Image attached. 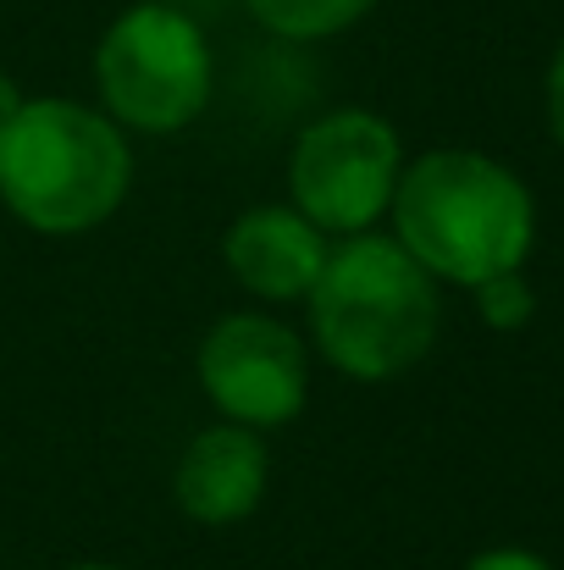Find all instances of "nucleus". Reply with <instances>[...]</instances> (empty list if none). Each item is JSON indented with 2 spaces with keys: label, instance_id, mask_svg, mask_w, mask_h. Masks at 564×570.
Returning <instances> with one entry per match:
<instances>
[{
  "label": "nucleus",
  "instance_id": "1",
  "mask_svg": "<svg viewBox=\"0 0 564 570\" xmlns=\"http://www.w3.org/2000/svg\"><path fill=\"white\" fill-rule=\"evenodd\" d=\"M393 238L454 288H476L526 266L537 244V199L515 167L482 150H426L404 161L387 205Z\"/></svg>",
  "mask_w": 564,
  "mask_h": 570
},
{
  "label": "nucleus",
  "instance_id": "2",
  "mask_svg": "<svg viewBox=\"0 0 564 570\" xmlns=\"http://www.w3.org/2000/svg\"><path fill=\"white\" fill-rule=\"evenodd\" d=\"M310 350L349 382H393L415 372L443 327L437 277L393 238H333L316 288L305 294Z\"/></svg>",
  "mask_w": 564,
  "mask_h": 570
},
{
  "label": "nucleus",
  "instance_id": "3",
  "mask_svg": "<svg viewBox=\"0 0 564 570\" xmlns=\"http://www.w3.org/2000/svg\"><path fill=\"white\" fill-rule=\"evenodd\" d=\"M133 189L128 134L83 100L22 95L0 122V205L44 238L106 227Z\"/></svg>",
  "mask_w": 564,
  "mask_h": 570
},
{
  "label": "nucleus",
  "instance_id": "4",
  "mask_svg": "<svg viewBox=\"0 0 564 570\" xmlns=\"http://www.w3.org/2000/svg\"><path fill=\"white\" fill-rule=\"evenodd\" d=\"M95 89L100 111L122 134L167 139L199 122L216 89V56L205 28L167 6V0H139L111 17V28L95 45Z\"/></svg>",
  "mask_w": 564,
  "mask_h": 570
},
{
  "label": "nucleus",
  "instance_id": "5",
  "mask_svg": "<svg viewBox=\"0 0 564 570\" xmlns=\"http://www.w3.org/2000/svg\"><path fill=\"white\" fill-rule=\"evenodd\" d=\"M404 139L398 128L366 111L338 106L299 128L288 150V205L305 210L327 238H355L387 222V205L404 173Z\"/></svg>",
  "mask_w": 564,
  "mask_h": 570
},
{
  "label": "nucleus",
  "instance_id": "6",
  "mask_svg": "<svg viewBox=\"0 0 564 570\" xmlns=\"http://www.w3.org/2000/svg\"><path fill=\"white\" fill-rule=\"evenodd\" d=\"M194 382L216 421L277 432L310 404V344L271 311H232L199 338Z\"/></svg>",
  "mask_w": 564,
  "mask_h": 570
},
{
  "label": "nucleus",
  "instance_id": "7",
  "mask_svg": "<svg viewBox=\"0 0 564 570\" xmlns=\"http://www.w3.org/2000/svg\"><path fill=\"white\" fill-rule=\"evenodd\" d=\"M327 249L333 238L288 199L249 205L221 233V261L232 283L260 305H305V294L316 288L327 266Z\"/></svg>",
  "mask_w": 564,
  "mask_h": 570
},
{
  "label": "nucleus",
  "instance_id": "8",
  "mask_svg": "<svg viewBox=\"0 0 564 570\" xmlns=\"http://www.w3.org/2000/svg\"><path fill=\"white\" fill-rule=\"evenodd\" d=\"M271 488V449L266 432L238 426V421H210L199 426L178 454L172 471V499L194 527H238L260 510Z\"/></svg>",
  "mask_w": 564,
  "mask_h": 570
},
{
  "label": "nucleus",
  "instance_id": "9",
  "mask_svg": "<svg viewBox=\"0 0 564 570\" xmlns=\"http://www.w3.org/2000/svg\"><path fill=\"white\" fill-rule=\"evenodd\" d=\"M382 0H244V11L277 33V39H294V45H316V39H333V33H349L355 22H366Z\"/></svg>",
  "mask_w": 564,
  "mask_h": 570
},
{
  "label": "nucleus",
  "instance_id": "10",
  "mask_svg": "<svg viewBox=\"0 0 564 570\" xmlns=\"http://www.w3.org/2000/svg\"><path fill=\"white\" fill-rule=\"evenodd\" d=\"M471 299H476V316H482L493 333H521V327L537 316V294H532L526 266H515V272H498V277L476 283V288H471Z\"/></svg>",
  "mask_w": 564,
  "mask_h": 570
},
{
  "label": "nucleus",
  "instance_id": "11",
  "mask_svg": "<svg viewBox=\"0 0 564 570\" xmlns=\"http://www.w3.org/2000/svg\"><path fill=\"white\" fill-rule=\"evenodd\" d=\"M465 570H554L537 549H515V543H504V549H482V554H471Z\"/></svg>",
  "mask_w": 564,
  "mask_h": 570
},
{
  "label": "nucleus",
  "instance_id": "12",
  "mask_svg": "<svg viewBox=\"0 0 564 570\" xmlns=\"http://www.w3.org/2000/svg\"><path fill=\"white\" fill-rule=\"evenodd\" d=\"M543 100H548V134L560 139V150H564V45L554 50V61H548V83H543Z\"/></svg>",
  "mask_w": 564,
  "mask_h": 570
},
{
  "label": "nucleus",
  "instance_id": "13",
  "mask_svg": "<svg viewBox=\"0 0 564 570\" xmlns=\"http://www.w3.org/2000/svg\"><path fill=\"white\" fill-rule=\"evenodd\" d=\"M17 106H22V89H17V78H11V72L0 67V122H6V117H11Z\"/></svg>",
  "mask_w": 564,
  "mask_h": 570
},
{
  "label": "nucleus",
  "instance_id": "14",
  "mask_svg": "<svg viewBox=\"0 0 564 570\" xmlns=\"http://www.w3.org/2000/svg\"><path fill=\"white\" fill-rule=\"evenodd\" d=\"M67 570H122V566H106V560H78V566H67Z\"/></svg>",
  "mask_w": 564,
  "mask_h": 570
}]
</instances>
